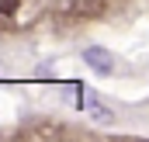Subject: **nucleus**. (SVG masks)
Listing matches in <instances>:
<instances>
[{
    "mask_svg": "<svg viewBox=\"0 0 149 142\" xmlns=\"http://www.w3.org/2000/svg\"><path fill=\"white\" fill-rule=\"evenodd\" d=\"M76 94H80V107H83V111H90L97 121H111V111L101 104V97H97L90 87H83V83H80V87H76Z\"/></svg>",
    "mask_w": 149,
    "mask_h": 142,
    "instance_id": "nucleus-1",
    "label": "nucleus"
},
{
    "mask_svg": "<svg viewBox=\"0 0 149 142\" xmlns=\"http://www.w3.org/2000/svg\"><path fill=\"white\" fill-rule=\"evenodd\" d=\"M83 63H87L90 70H97V73H111L114 70V56L108 49H101V45H87V49H83Z\"/></svg>",
    "mask_w": 149,
    "mask_h": 142,
    "instance_id": "nucleus-2",
    "label": "nucleus"
}]
</instances>
